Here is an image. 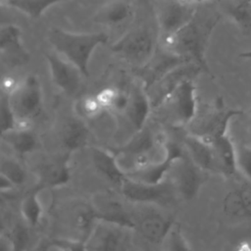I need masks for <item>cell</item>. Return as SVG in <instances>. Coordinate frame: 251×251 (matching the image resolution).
I'll use <instances>...</instances> for the list:
<instances>
[{
	"instance_id": "6da1fadb",
	"label": "cell",
	"mask_w": 251,
	"mask_h": 251,
	"mask_svg": "<svg viewBox=\"0 0 251 251\" xmlns=\"http://www.w3.org/2000/svg\"><path fill=\"white\" fill-rule=\"evenodd\" d=\"M221 19V12L212 2L197 5L194 16L181 29L172 36L161 39L162 48L198 65L204 73L211 74L206 51Z\"/></svg>"
},
{
	"instance_id": "7a4b0ae2",
	"label": "cell",
	"mask_w": 251,
	"mask_h": 251,
	"mask_svg": "<svg viewBox=\"0 0 251 251\" xmlns=\"http://www.w3.org/2000/svg\"><path fill=\"white\" fill-rule=\"evenodd\" d=\"M48 38L57 52L63 54L84 76H87L93 51L97 46L107 42L108 36L103 32L78 33L54 28L49 31Z\"/></svg>"
},
{
	"instance_id": "3957f363",
	"label": "cell",
	"mask_w": 251,
	"mask_h": 251,
	"mask_svg": "<svg viewBox=\"0 0 251 251\" xmlns=\"http://www.w3.org/2000/svg\"><path fill=\"white\" fill-rule=\"evenodd\" d=\"M7 95L15 127H35L34 124L43 111V91L38 78L26 77Z\"/></svg>"
},
{
	"instance_id": "277c9868",
	"label": "cell",
	"mask_w": 251,
	"mask_h": 251,
	"mask_svg": "<svg viewBox=\"0 0 251 251\" xmlns=\"http://www.w3.org/2000/svg\"><path fill=\"white\" fill-rule=\"evenodd\" d=\"M127 203L133 231L147 242L161 245L165 235L175 224L174 218L156 205Z\"/></svg>"
},
{
	"instance_id": "5b68a950",
	"label": "cell",
	"mask_w": 251,
	"mask_h": 251,
	"mask_svg": "<svg viewBox=\"0 0 251 251\" xmlns=\"http://www.w3.org/2000/svg\"><path fill=\"white\" fill-rule=\"evenodd\" d=\"M117 190L126 202L151 204L162 208L173 205L178 199L168 177L160 183L149 184L125 176Z\"/></svg>"
},
{
	"instance_id": "8992f818",
	"label": "cell",
	"mask_w": 251,
	"mask_h": 251,
	"mask_svg": "<svg viewBox=\"0 0 251 251\" xmlns=\"http://www.w3.org/2000/svg\"><path fill=\"white\" fill-rule=\"evenodd\" d=\"M112 50L127 63L142 68L156 52V37L151 29L139 27L123 36Z\"/></svg>"
},
{
	"instance_id": "52a82bcc",
	"label": "cell",
	"mask_w": 251,
	"mask_h": 251,
	"mask_svg": "<svg viewBox=\"0 0 251 251\" xmlns=\"http://www.w3.org/2000/svg\"><path fill=\"white\" fill-rule=\"evenodd\" d=\"M205 174L185 154L177 159L172 166L168 178L172 182L178 198L183 200L193 199L205 180Z\"/></svg>"
},
{
	"instance_id": "ba28073f",
	"label": "cell",
	"mask_w": 251,
	"mask_h": 251,
	"mask_svg": "<svg viewBox=\"0 0 251 251\" xmlns=\"http://www.w3.org/2000/svg\"><path fill=\"white\" fill-rule=\"evenodd\" d=\"M201 73L204 71L194 63H184L172 70L146 90L152 108L155 109L164 105L181 81L188 78L194 79Z\"/></svg>"
},
{
	"instance_id": "9c48e42d",
	"label": "cell",
	"mask_w": 251,
	"mask_h": 251,
	"mask_svg": "<svg viewBox=\"0 0 251 251\" xmlns=\"http://www.w3.org/2000/svg\"><path fill=\"white\" fill-rule=\"evenodd\" d=\"M166 103L172 107L173 118L178 126H186L196 119L198 103L194 79L181 81ZM165 103V104H166Z\"/></svg>"
},
{
	"instance_id": "30bf717a",
	"label": "cell",
	"mask_w": 251,
	"mask_h": 251,
	"mask_svg": "<svg viewBox=\"0 0 251 251\" xmlns=\"http://www.w3.org/2000/svg\"><path fill=\"white\" fill-rule=\"evenodd\" d=\"M197 5L182 3L178 0L166 1L158 14L161 39L174 35L181 29L194 16Z\"/></svg>"
},
{
	"instance_id": "8fae6325",
	"label": "cell",
	"mask_w": 251,
	"mask_h": 251,
	"mask_svg": "<svg viewBox=\"0 0 251 251\" xmlns=\"http://www.w3.org/2000/svg\"><path fill=\"white\" fill-rule=\"evenodd\" d=\"M128 91V101L124 113L116 118L126 122L132 133L142 129L147 124L152 108L148 93L141 83H136Z\"/></svg>"
},
{
	"instance_id": "7c38bea8",
	"label": "cell",
	"mask_w": 251,
	"mask_h": 251,
	"mask_svg": "<svg viewBox=\"0 0 251 251\" xmlns=\"http://www.w3.org/2000/svg\"><path fill=\"white\" fill-rule=\"evenodd\" d=\"M241 113L237 109H217L199 121L194 120L193 122L197 123L191 126V131L189 133L211 143L217 137L228 133V126L231 120Z\"/></svg>"
},
{
	"instance_id": "4fadbf2b",
	"label": "cell",
	"mask_w": 251,
	"mask_h": 251,
	"mask_svg": "<svg viewBox=\"0 0 251 251\" xmlns=\"http://www.w3.org/2000/svg\"><path fill=\"white\" fill-rule=\"evenodd\" d=\"M46 58L54 83L68 96L78 94L82 86V76H84L79 70L54 53L46 54Z\"/></svg>"
},
{
	"instance_id": "5bb4252c",
	"label": "cell",
	"mask_w": 251,
	"mask_h": 251,
	"mask_svg": "<svg viewBox=\"0 0 251 251\" xmlns=\"http://www.w3.org/2000/svg\"><path fill=\"white\" fill-rule=\"evenodd\" d=\"M90 127L87 121L75 113L64 122L59 131V143L68 155L80 149L88 147L90 144Z\"/></svg>"
},
{
	"instance_id": "9a60e30c",
	"label": "cell",
	"mask_w": 251,
	"mask_h": 251,
	"mask_svg": "<svg viewBox=\"0 0 251 251\" xmlns=\"http://www.w3.org/2000/svg\"><path fill=\"white\" fill-rule=\"evenodd\" d=\"M184 63L191 62L162 48L160 52L156 51L149 62L141 68L140 80L147 90L172 70Z\"/></svg>"
},
{
	"instance_id": "2e32d148",
	"label": "cell",
	"mask_w": 251,
	"mask_h": 251,
	"mask_svg": "<svg viewBox=\"0 0 251 251\" xmlns=\"http://www.w3.org/2000/svg\"><path fill=\"white\" fill-rule=\"evenodd\" d=\"M0 144L24 159L35 154L41 141L35 127H13L0 135Z\"/></svg>"
},
{
	"instance_id": "e0dca14e",
	"label": "cell",
	"mask_w": 251,
	"mask_h": 251,
	"mask_svg": "<svg viewBox=\"0 0 251 251\" xmlns=\"http://www.w3.org/2000/svg\"><path fill=\"white\" fill-rule=\"evenodd\" d=\"M183 148L188 158L206 173L221 175L213 147L203 139L188 133L182 141Z\"/></svg>"
},
{
	"instance_id": "ac0fdd59",
	"label": "cell",
	"mask_w": 251,
	"mask_h": 251,
	"mask_svg": "<svg viewBox=\"0 0 251 251\" xmlns=\"http://www.w3.org/2000/svg\"><path fill=\"white\" fill-rule=\"evenodd\" d=\"M0 174L6 176L20 191L27 189L31 178L27 164L10 151L0 152Z\"/></svg>"
},
{
	"instance_id": "d6986e66",
	"label": "cell",
	"mask_w": 251,
	"mask_h": 251,
	"mask_svg": "<svg viewBox=\"0 0 251 251\" xmlns=\"http://www.w3.org/2000/svg\"><path fill=\"white\" fill-rule=\"evenodd\" d=\"M96 22L111 27H121L129 24L134 17V7L128 0H115L99 10Z\"/></svg>"
},
{
	"instance_id": "ffe728a7",
	"label": "cell",
	"mask_w": 251,
	"mask_h": 251,
	"mask_svg": "<svg viewBox=\"0 0 251 251\" xmlns=\"http://www.w3.org/2000/svg\"><path fill=\"white\" fill-rule=\"evenodd\" d=\"M222 176H232L236 174V145L228 133L217 137L210 143Z\"/></svg>"
},
{
	"instance_id": "44dd1931",
	"label": "cell",
	"mask_w": 251,
	"mask_h": 251,
	"mask_svg": "<svg viewBox=\"0 0 251 251\" xmlns=\"http://www.w3.org/2000/svg\"><path fill=\"white\" fill-rule=\"evenodd\" d=\"M224 210L229 216L251 221V182L229 191L224 200Z\"/></svg>"
},
{
	"instance_id": "7402d4cb",
	"label": "cell",
	"mask_w": 251,
	"mask_h": 251,
	"mask_svg": "<svg viewBox=\"0 0 251 251\" xmlns=\"http://www.w3.org/2000/svg\"><path fill=\"white\" fill-rule=\"evenodd\" d=\"M223 8L243 32H251V1L226 0Z\"/></svg>"
},
{
	"instance_id": "603a6c76",
	"label": "cell",
	"mask_w": 251,
	"mask_h": 251,
	"mask_svg": "<svg viewBox=\"0 0 251 251\" xmlns=\"http://www.w3.org/2000/svg\"><path fill=\"white\" fill-rule=\"evenodd\" d=\"M61 1L64 0H0V7H16L31 17H38L49 6Z\"/></svg>"
},
{
	"instance_id": "cb8c5ba5",
	"label": "cell",
	"mask_w": 251,
	"mask_h": 251,
	"mask_svg": "<svg viewBox=\"0 0 251 251\" xmlns=\"http://www.w3.org/2000/svg\"><path fill=\"white\" fill-rule=\"evenodd\" d=\"M0 51L9 54L20 52L21 46V29L14 25H0Z\"/></svg>"
},
{
	"instance_id": "d4e9b609",
	"label": "cell",
	"mask_w": 251,
	"mask_h": 251,
	"mask_svg": "<svg viewBox=\"0 0 251 251\" xmlns=\"http://www.w3.org/2000/svg\"><path fill=\"white\" fill-rule=\"evenodd\" d=\"M162 251H190L189 244L183 236L180 227L174 224L161 243Z\"/></svg>"
},
{
	"instance_id": "484cf974",
	"label": "cell",
	"mask_w": 251,
	"mask_h": 251,
	"mask_svg": "<svg viewBox=\"0 0 251 251\" xmlns=\"http://www.w3.org/2000/svg\"><path fill=\"white\" fill-rule=\"evenodd\" d=\"M236 170L251 182V147L248 145L236 146Z\"/></svg>"
},
{
	"instance_id": "4316f807",
	"label": "cell",
	"mask_w": 251,
	"mask_h": 251,
	"mask_svg": "<svg viewBox=\"0 0 251 251\" xmlns=\"http://www.w3.org/2000/svg\"><path fill=\"white\" fill-rule=\"evenodd\" d=\"M182 3L186 4H192V5H200L204 3H210V2H221L222 0H178Z\"/></svg>"
},
{
	"instance_id": "83f0119b",
	"label": "cell",
	"mask_w": 251,
	"mask_h": 251,
	"mask_svg": "<svg viewBox=\"0 0 251 251\" xmlns=\"http://www.w3.org/2000/svg\"><path fill=\"white\" fill-rule=\"evenodd\" d=\"M236 251H251V243H249V242L240 243L237 246Z\"/></svg>"
},
{
	"instance_id": "f1b7e54d",
	"label": "cell",
	"mask_w": 251,
	"mask_h": 251,
	"mask_svg": "<svg viewBox=\"0 0 251 251\" xmlns=\"http://www.w3.org/2000/svg\"><path fill=\"white\" fill-rule=\"evenodd\" d=\"M2 94V93H1ZM1 94H0V98H1Z\"/></svg>"
}]
</instances>
